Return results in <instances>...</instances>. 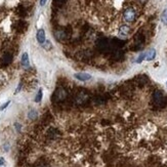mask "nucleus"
<instances>
[{
	"label": "nucleus",
	"instance_id": "f257e3e1",
	"mask_svg": "<svg viewBox=\"0 0 167 167\" xmlns=\"http://www.w3.org/2000/svg\"><path fill=\"white\" fill-rule=\"evenodd\" d=\"M68 98V91L66 90L65 87H57L56 91L53 92V97H51V102L53 104H60L64 103Z\"/></svg>",
	"mask_w": 167,
	"mask_h": 167
},
{
	"label": "nucleus",
	"instance_id": "f03ea898",
	"mask_svg": "<svg viewBox=\"0 0 167 167\" xmlns=\"http://www.w3.org/2000/svg\"><path fill=\"white\" fill-rule=\"evenodd\" d=\"M74 101L79 106L85 105V104H87L90 101V95L85 90H79L77 94H75V97H74Z\"/></svg>",
	"mask_w": 167,
	"mask_h": 167
},
{
	"label": "nucleus",
	"instance_id": "7ed1b4c3",
	"mask_svg": "<svg viewBox=\"0 0 167 167\" xmlns=\"http://www.w3.org/2000/svg\"><path fill=\"white\" fill-rule=\"evenodd\" d=\"M153 102L156 106H162L166 103V97L162 91L156 90L154 94H153Z\"/></svg>",
	"mask_w": 167,
	"mask_h": 167
},
{
	"label": "nucleus",
	"instance_id": "20e7f679",
	"mask_svg": "<svg viewBox=\"0 0 167 167\" xmlns=\"http://www.w3.org/2000/svg\"><path fill=\"white\" fill-rule=\"evenodd\" d=\"M135 16H136V12L135 9L133 7H128L124 10V13H123V18L124 20L128 22V23H131L135 20Z\"/></svg>",
	"mask_w": 167,
	"mask_h": 167
},
{
	"label": "nucleus",
	"instance_id": "39448f33",
	"mask_svg": "<svg viewBox=\"0 0 167 167\" xmlns=\"http://www.w3.org/2000/svg\"><path fill=\"white\" fill-rule=\"evenodd\" d=\"M97 49L100 51H102V53H105V51L109 50V48H110V44H109L108 40L105 39V38H102V39H100L97 41Z\"/></svg>",
	"mask_w": 167,
	"mask_h": 167
},
{
	"label": "nucleus",
	"instance_id": "423d86ee",
	"mask_svg": "<svg viewBox=\"0 0 167 167\" xmlns=\"http://www.w3.org/2000/svg\"><path fill=\"white\" fill-rule=\"evenodd\" d=\"M54 35H56V38L59 41H65L70 37V33L67 30H57L54 33Z\"/></svg>",
	"mask_w": 167,
	"mask_h": 167
},
{
	"label": "nucleus",
	"instance_id": "0eeeda50",
	"mask_svg": "<svg viewBox=\"0 0 167 167\" xmlns=\"http://www.w3.org/2000/svg\"><path fill=\"white\" fill-rule=\"evenodd\" d=\"M12 62V54L9 53H5L1 59V66L2 67H6Z\"/></svg>",
	"mask_w": 167,
	"mask_h": 167
},
{
	"label": "nucleus",
	"instance_id": "6e6552de",
	"mask_svg": "<svg viewBox=\"0 0 167 167\" xmlns=\"http://www.w3.org/2000/svg\"><path fill=\"white\" fill-rule=\"evenodd\" d=\"M57 136H60V131L56 128H49L47 131V138L50 139H54Z\"/></svg>",
	"mask_w": 167,
	"mask_h": 167
},
{
	"label": "nucleus",
	"instance_id": "1a4fd4ad",
	"mask_svg": "<svg viewBox=\"0 0 167 167\" xmlns=\"http://www.w3.org/2000/svg\"><path fill=\"white\" fill-rule=\"evenodd\" d=\"M75 78L80 81H87V80H89V79H91V76L86 73H76Z\"/></svg>",
	"mask_w": 167,
	"mask_h": 167
},
{
	"label": "nucleus",
	"instance_id": "9d476101",
	"mask_svg": "<svg viewBox=\"0 0 167 167\" xmlns=\"http://www.w3.org/2000/svg\"><path fill=\"white\" fill-rule=\"evenodd\" d=\"M36 37H37L38 42L41 43V44H43V43L45 42V32H44V30H43V29L38 30Z\"/></svg>",
	"mask_w": 167,
	"mask_h": 167
},
{
	"label": "nucleus",
	"instance_id": "9b49d317",
	"mask_svg": "<svg viewBox=\"0 0 167 167\" xmlns=\"http://www.w3.org/2000/svg\"><path fill=\"white\" fill-rule=\"evenodd\" d=\"M51 120H53V116H51V114L49 113V112H46V113L43 115L42 119H41V124L46 125V124H48Z\"/></svg>",
	"mask_w": 167,
	"mask_h": 167
},
{
	"label": "nucleus",
	"instance_id": "f8f14e48",
	"mask_svg": "<svg viewBox=\"0 0 167 167\" xmlns=\"http://www.w3.org/2000/svg\"><path fill=\"white\" fill-rule=\"evenodd\" d=\"M27 27H28V24H27L25 21H19L18 23H16L15 28L19 32H24L25 30L27 29Z\"/></svg>",
	"mask_w": 167,
	"mask_h": 167
},
{
	"label": "nucleus",
	"instance_id": "ddd939ff",
	"mask_svg": "<svg viewBox=\"0 0 167 167\" xmlns=\"http://www.w3.org/2000/svg\"><path fill=\"white\" fill-rule=\"evenodd\" d=\"M105 102H106V100L103 97H95L91 100V103L94 104V105H97V106L103 105V104H105Z\"/></svg>",
	"mask_w": 167,
	"mask_h": 167
},
{
	"label": "nucleus",
	"instance_id": "4468645a",
	"mask_svg": "<svg viewBox=\"0 0 167 167\" xmlns=\"http://www.w3.org/2000/svg\"><path fill=\"white\" fill-rule=\"evenodd\" d=\"M129 33V27L126 26V25H123V26L120 27V30H119V34L121 36H126V35Z\"/></svg>",
	"mask_w": 167,
	"mask_h": 167
},
{
	"label": "nucleus",
	"instance_id": "2eb2a0df",
	"mask_svg": "<svg viewBox=\"0 0 167 167\" xmlns=\"http://www.w3.org/2000/svg\"><path fill=\"white\" fill-rule=\"evenodd\" d=\"M22 65H23L25 68L29 67V57L27 53H25L23 56H22Z\"/></svg>",
	"mask_w": 167,
	"mask_h": 167
},
{
	"label": "nucleus",
	"instance_id": "dca6fc26",
	"mask_svg": "<svg viewBox=\"0 0 167 167\" xmlns=\"http://www.w3.org/2000/svg\"><path fill=\"white\" fill-rule=\"evenodd\" d=\"M155 56H156V50L155 49H151V50L146 54V60L147 61H152V60H154Z\"/></svg>",
	"mask_w": 167,
	"mask_h": 167
},
{
	"label": "nucleus",
	"instance_id": "f3484780",
	"mask_svg": "<svg viewBox=\"0 0 167 167\" xmlns=\"http://www.w3.org/2000/svg\"><path fill=\"white\" fill-rule=\"evenodd\" d=\"M67 1H68V0H53V5H54V6H56V7H61Z\"/></svg>",
	"mask_w": 167,
	"mask_h": 167
},
{
	"label": "nucleus",
	"instance_id": "a211bd4d",
	"mask_svg": "<svg viewBox=\"0 0 167 167\" xmlns=\"http://www.w3.org/2000/svg\"><path fill=\"white\" fill-rule=\"evenodd\" d=\"M41 98H42V90L39 89V91H38V94L36 95V97H35V102L39 103L40 101H41Z\"/></svg>",
	"mask_w": 167,
	"mask_h": 167
},
{
	"label": "nucleus",
	"instance_id": "6ab92c4d",
	"mask_svg": "<svg viewBox=\"0 0 167 167\" xmlns=\"http://www.w3.org/2000/svg\"><path fill=\"white\" fill-rule=\"evenodd\" d=\"M43 47H44L45 49H50L51 48V43L49 42V41H46V42H44L43 43Z\"/></svg>",
	"mask_w": 167,
	"mask_h": 167
},
{
	"label": "nucleus",
	"instance_id": "aec40b11",
	"mask_svg": "<svg viewBox=\"0 0 167 167\" xmlns=\"http://www.w3.org/2000/svg\"><path fill=\"white\" fill-rule=\"evenodd\" d=\"M19 15H26V10L24 9V7H22V6H20L19 7Z\"/></svg>",
	"mask_w": 167,
	"mask_h": 167
},
{
	"label": "nucleus",
	"instance_id": "412c9836",
	"mask_svg": "<svg viewBox=\"0 0 167 167\" xmlns=\"http://www.w3.org/2000/svg\"><path fill=\"white\" fill-rule=\"evenodd\" d=\"M162 22L165 25H167V10H165L163 13V15H162Z\"/></svg>",
	"mask_w": 167,
	"mask_h": 167
},
{
	"label": "nucleus",
	"instance_id": "4be33fe9",
	"mask_svg": "<svg viewBox=\"0 0 167 167\" xmlns=\"http://www.w3.org/2000/svg\"><path fill=\"white\" fill-rule=\"evenodd\" d=\"M36 112H35V111H31V112H30V113H29V117H30V118H31V119H34V118H36Z\"/></svg>",
	"mask_w": 167,
	"mask_h": 167
},
{
	"label": "nucleus",
	"instance_id": "5701e85b",
	"mask_svg": "<svg viewBox=\"0 0 167 167\" xmlns=\"http://www.w3.org/2000/svg\"><path fill=\"white\" fill-rule=\"evenodd\" d=\"M145 57H146V54H145V53H141V56L138 57V61H136V62H138V63H141V62L143 61V60L145 59Z\"/></svg>",
	"mask_w": 167,
	"mask_h": 167
},
{
	"label": "nucleus",
	"instance_id": "b1692460",
	"mask_svg": "<svg viewBox=\"0 0 167 167\" xmlns=\"http://www.w3.org/2000/svg\"><path fill=\"white\" fill-rule=\"evenodd\" d=\"M9 104H10V102H7V103H5V104H4V105H3V106H1V107H0V111L4 110V109H5V108H6V107H7L8 105H9Z\"/></svg>",
	"mask_w": 167,
	"mask_h": 167
},
{
	"label": "nucleus",
	"instance_id": "393cba45",
	"mask_svg": "<svg viewBox=\"0 0 167 167\" xmlns=\"http://www.w3.org/2000/svg\"><path fill=\"white\" fill-rule=\"evenodd\" d=\"M46 1H47V0H40V5H41V6H44L45 3H46Z\"/></svg>",
	"mask_w": 167,
	"mask_h": 167
},
{
	"label": "nucleus",
	"instance_id": "a878e982",
	"mask_svg": "<svg viewBox=\"0 0 167 167\" xmlns=\"http://www.w3.org/2000/svg\"><path fill=\"white\" fill-rule=\"evenodd\" d=\"M3 164H4V160H3V158H0V166L3 165Z\"/></svg>",
	"mask_w": 167,
	"mask_h": 167
},
{
	"label": "nucleus",
	"instance_id": "bb28decb",
	"mask_svg": "<svg viewBox=\"0 0 167 167\" xmlns=\"http://www.w3.org/2000/svg\"><path fill=\"white\" fill-rule=\"evenodd\" d=\"M141 2H143V3H144V2H146L147 0H141Z\"/></svg>",
	"mask_w": 167,
	"mask_h": 167
}]
</instances>
